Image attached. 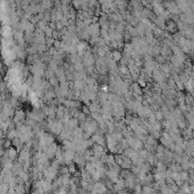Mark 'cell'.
Masks as SVG:
<instances>
[{
	"mask_svg": "<svg viewBox=\"0 0 194 194\" xmlns=\"http://www.w3.org/2000/svg\"><path fill=\"white\" fill-rule=\"evenodd\" d=\"M150 191H152V190L149 189V187H144V189H143V192H150Z\"/></svg>",
	"mask_w": 194,
	"mask_h": 194,
	"instance_id": "13",
	"label": "cell"
},
{
	"mask_svg": "<svg viewBox=\"0 0 194 194\" xmlns=\"http://www.w3.org/2000/svg\"><path fill=\"white\" fill-rule=\"evenodd\" d=\"M92 141H94L97 144H100V145H103V144H104V137H103L101 134H99V133L93 135Z\"/></svg>",
	"mask_w": 194,
	"mask_h": 194,
	"instance_id": "8",
	"label": "cell"
},
{
	"mask_svg": "<svg viewBox=\"0 0 194 194\" xmlns=\"http://www.w3.org/2000/svg\"><path fill=\"white\" fill-rule=\"evenodd\" d=\"M86 31H88L90 36H97L98 34L100 33V29H99V25H98V24H92L91 26L86 27Z\"/></svg>",
	"mask_w": 194,
	"mask_h": 194,
	"instance_id": "4",
	"label": "cell"
},
{
	"mask_svg": "<svg viewBox=\"0 0 194 194\" xmlns=\"http://www.w3.org/2000/svg\"><path fill=\"white\" fill-rule=\"evenodd\" d=\"M93 56L91 55V52H86L84 56H83V63L85 66H88V67H90V66H92L93 64Z\"/></svg>",
	"mask_w": 194,
	"mask_h": 194,
	"instance_id": "5",
	"label": "cell"
},
{
	"mask_svg": "<svg viewBox=\"0 0 194 194\" xmlns=\"http://www.w3.org/2000/svg\"><path fill=\"white\" fill-rule=\"evenodd\" d=\"M24 119V114L23 111H17L15 115V123H22V120Z\"/></svg>",
	"mask_w": 194,
	"mask_h": 194,
	"instance_id": "10",
	"label": "cell"
},
{
	"mask_svg": "<svg viewBox=\"0 0 194 194\" xmlns=\"http://www.w3.org/2000/svg\"><path fill=\"white\" fill-rule=\"evenodd\" d=\"M107 190H106V187H104V185L103 184H101V183H97L96 185H94V190H93V192H106Z\"/></svg>",
	"mask_w": 194,
	"mask_h": 194,
	"instance_id": "9",
	"label": "cell"
},
{
	"mask_svg": "<svg viewBox=\"0 0 194 194\" xmlns=\"http://www.w3.org/2000/svg\"><path fill=\"white\" fill-rule=\"evenodd\" d=\"M74 159V150L66 149L64 152V162H70Z\"/></svg>",
	"mask_w": 194,
	"mask_h": 194,
	"instance_id": "6",
	"label": "cell"
},
{
	"mask_svg": "<svg viewBox=\"0 0 194 194\" xmlns=\"http://www.w3.org/2000/svg\"><path fill=\"white\" fill-rule=\"evenodd\" d=\"M98 128V124L96 120H91V119H88L85 123H84V129L86 132L85 134V137H89L91 134H93Z\"/></svg>",
	"mask_w": 194,
	"mask_h": 194,
	"instance_id": "1",
	"label": "cell"
},
{
	"mask_svg": "<svg viewBox=\"0 0 194 194\" xmlns=\"http://www.w3.org/2000/svg\"><path fill=\"white\" fill-rule=\"evenodd\" d=\"M112 57H114V60H115V62H117V60H120V59H122V55H120L118 51H115V52L112 54Z\"/></svg>",
	"mask_w": 194,
	"mask_h": 194,
	"instance_id": "12",
	"label": "cell"
},
{
	"mask_svg": "<svg viewBox=\"0 0 194 194\" xmlns=\"http://www.w3.org/2000/svg\"><path fill=\"white\" fill-rule=\"evenodd\" d=\"M126 140H127L128 144L133 149H135V150H141V148H142V142H141V140L135 138V137H132L130 135H128V136L126 137Z\"/></svg>",
	"mask_w": 194,
	"mask_h": 194,
	"instance_id": "3",
	"label": "cell"
},
{
	"mask_svg": "<svg viewBox=\"0 0 194 194\" xmlns=\"http://www.w3.org/2000/svg\"><path fill=\"white\" fill-rule=\"evenodd\" d=\"M111 18L114 19V21H118V22H123V16L122 15H118V14H112L111 15Z\"/></svg>",
	"mask_w": 194,
	"mask_h": 194,
	"instance_id": "11",
	"label": "cell"
},
{
	"mask_svg": "<svg viewBox=\"0 0 194 194\" xmlns=\"http://www.w3.org/2000/svg\"><path fill=\"white\" fill-rule=\"evenodd\" d=\"M108 175V178L111 181V182H117L118 181V173L112 170V169H109V171L107 173Z\"/></svg>",
	"mask_w": 194,
	"mask_h": 194,
	"instance_id": "7",
	"label": "cell"
},
{
	"mask_svg": "<svg viewBox=\"0 0 194 194\" xmlns=\"http://www.w3.org/2000/svg\"><path fill=\"white\" fill-rule=\"evenodd\" d=\"M49 128L52 133L57 134V135H60V133L63 132L64 126H63V122L60 120H50L49 122Z\"/></svg>",
	"mask_w": 194,
	"mask_h": 194,
	"instance_id": "2",
	"label": "cell"
}]
</instances>
